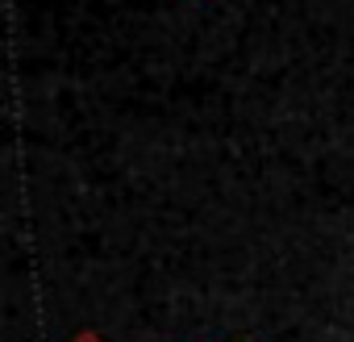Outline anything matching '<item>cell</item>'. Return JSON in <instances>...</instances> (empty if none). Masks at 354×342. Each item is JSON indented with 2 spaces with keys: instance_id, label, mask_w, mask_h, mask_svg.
<instances>
[{
  "instance_id": "1",
  "label": "cell",
  "mask_w": 354,
  "mask_h": 342,
  "mask_svg": "<svg viewBox=\"0 0 354 342\" xmlns=\"http://www.w3.org/2000/svg\"><path fill=\"white\" fill-rule=\"evenodd\" d=\"M75 342H100V338H96V334H80Z\"/></svg>"
}]
</instances>
